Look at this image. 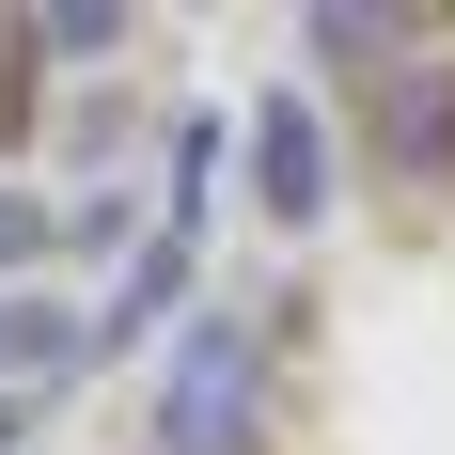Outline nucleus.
Instances as JSON below:
<instances>
[{
	"instance_id": "f257e3e1",
	"label": "nucleus",
	"mask_w": 455,
	"mask_h": 455,
	"mask_svg": "<svg viewBox=\"0 0 455 455\" xmlns=\"http://www.w3.org/2000/svg\"><path fill=\"white\" fill-rule=\"evenodd\" d=\"M267 440V346L235 315H188L157 362V455H251Z\"/></svg>"
},
{
	"instance_id": "f03ea898",
	"label": "nucleus",
	"mask_w": 455,
	"mask_h": 455,
	"mask_svg": "<svg viewBox=\"0 0 455 455\" xmlns=\"http://www.w3.org/2000/svg\"><path fill=\"white\" fill-rule=\"evenodd\" d=\"M251 188H267L283 235L330 220V141H315V110H299V94H267V110H251Z\"/></svg>"
},
{
	"instance_id": "7ed1b4c3",
	"label": "nucleus",
	"mask_w": 455,
	"mask_h": 455,
	"mask_svg": "<svg viewBox=\"0 0 455 455\" xmlns=\"http://www.w3.org/2000/svg\"><path fill=\"white\" fill-rule=\"evenodd\" d=\"M79 346H94L79 315H47V299H0V377H16V362H79Z\"/></svg>"
},
{
	"instance_id": "20e7f679",
	"label": "nucleus",
	"mask_w": 455,
	"mask_h": 455,
	"mask_svg": "<svg viewBox=\"0 0 455 455\" xmlns=\"http://www.w3.org/2000/svg\"><path fill=\"white\" fill-rule=\"evenodd\" d=\"M32 47H47V63H110V47H126V16H110V0H47Z\"/></svg>"
},
{
	"instance_id": "39448f33",
	"label": "nucleus",
	"mask_w": 455,
	"mask_h": 455,
	"mask_svg": "<svg viewBox=\"0 0 455 455\" xmlns=\"http://www.w3.org/2000/svg\"><path fill=\"white\" fill-rule=\"evenodd\" d=\"M299 47H315V63H393L409 32H393V16H299Z\"/></svg>"
},
{
	"instance_id": "423d86ee",
	"label": "nucleus",
	"mask_w": 455,
	"mask_h": 455,
	"mask_svg": "<svg viewBox=\"0 0 455 455\" xmlns=\"http://www.w3.org/2000/svg\"><path fill=\"white\" fill-rule=\"evenodd\" d=\"M47 251H63V220H47L32 188H0V283H16V267H47Z\"/></svg>"
}]
</instances>
